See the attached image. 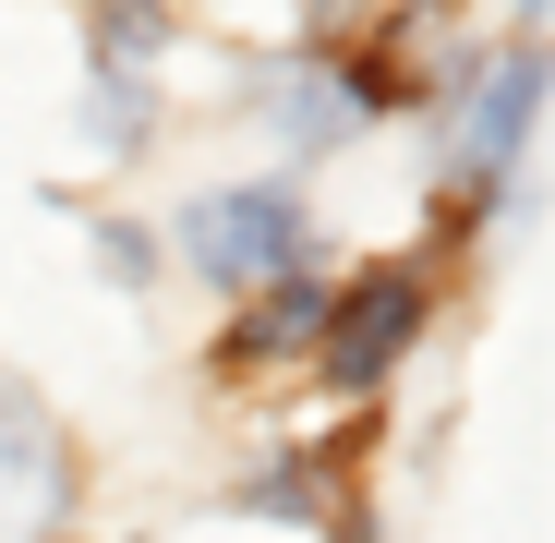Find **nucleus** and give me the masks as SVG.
Listing matches in <instances>:
<instances>
[{
    "instance_id": "obj_1",
    "label": "nucleus",
    "mask_w": 555,
    "mask_h": 543,
    "mask_svg": "<svg viewBox=\"0 0 555 543\" xmlns=\"http://www.w3.org/2000/svg\"><path fill=\"white\" fill-rule=\"evenodd\" d=\"M181 242H194L206 279H291V254H302V206L278 194V181H242V194H206L194 218H181Z\"/></svg>"
},
{
    "instance_id": "obj_2",
    "label": "nucleus",
    "mask_w": 555,
    "mask_h": 543,
    "mask_svg": "<svg viewBox=\"0 0 555 543\" xmlns=\"http://www.w3.org/2000/svg\"><path fill=\"white\" fill-rule=\"evenodd\" d=\"M61 495H73V460H61V423L0 387V543H49L61 531Z\"/></svg>"
},
{
    "instance_id": "obj_3",
    "label": "nucleus",
    "mask_w": 555,
    "mask_h": 543,
    "mask_svg": "<svg viewBox=\"0 0 555 543\" xmlns=\"http://www.w3.org/2000/svg\"><path fill=\"white\" fill-rule=\"evenodd\" d=\"M411 326H423V290H411V279H362L350 314H326V375H338V387H375L387 350H399Z\"/></svg>"
},
{
    "instance_id": "obj_4",
    "label": "nucleus",
    "mask_w": 555,
    "mask_h": 543,
    "mask_svg": "<svg viewBox=\"0 0 555 543\" xmlns=\"http://www.w3.org/2000/svg\"><path fill=\"white\" fill-rule=\"evenodd\" d=\"M531 98H543V61L519 49V61H495V85H483V109H472V133H459V169H495L507 145H519V121H531Z\"/></svg>"
},
{
    "instance_id": "obj_5",
    "label": "nucleus",
    "mask_w": 555,
    "mask_h": 543,
    "mask_svg": "<svg viewBox=\"0 0 555 543\" xmlns=\"http://www.w3.org/2000/svg\"><path fill=\"white\" fill-rule=\"evenodd\" d=\"M362 98H375L362 73H291V85H278V133H291V145H338L362 121Z\"/></svg>"
},
{
    "instance_id": "obj_6",
    "label": "nucleus",
    "mask_w": 555,
    "mask_h": 543,
    "mask_svg": "<svg viewBox=\"0 0 555 543\" xmlns=\"http://www.w3.org/2000/svg\"><path fill=\"white\" fill-rule=\"evenodd\" d=\"M302 338H326V302H314V290H278L230 350H242V362H266V350H302Z\"/></svg>"
},
{
    "instance_id": "obj_7",
    "label": "nucleus",
    "mask_w": 555,
    "mask_h": 543,
    "mask_svg": "<svg viewBox=\"0 0 555 543\" xmlns=\"http://www.w3.org/2000/svg\"><path fill=\"white\" fill-rule=\"evenodd\" d=\"M98 49H109V61H121V49L145 61V49H157V25H145V13H109V25H98Z\"/></svg>"
}]
</instances>
